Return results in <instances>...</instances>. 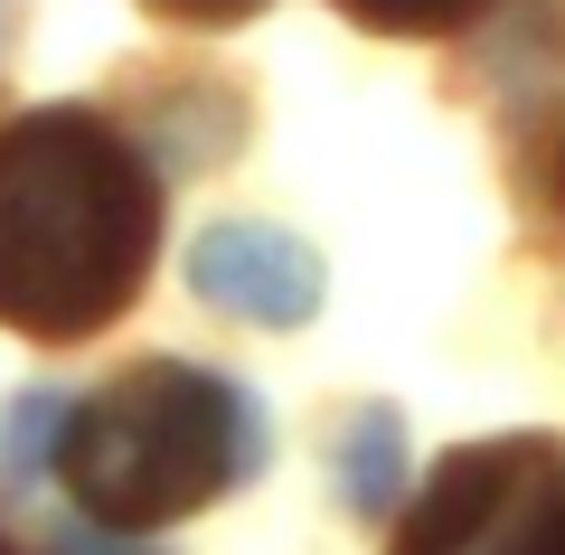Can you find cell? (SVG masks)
Returning a JSON list of instances; mask_svg holds the SVG:
<instances>
[{
  "label": "cell",
  "mask_w": 565,
  "mask_h": 555,
  "mask_svg": "<svg viewBox=\"0 0 565 555\" xmlns=\"http://www.w3.org/2000/svg\"><path fill=\"white\" fill-rule=\"evenodd\" d=\"M161 199L114 122L29 114L0 132V330L85 339L132 311L151 274Z\"/></svg>",
  "instance_id": "1"
},
{
  "label": "cell",
  "mask_w": 565,
  "mask_h": 555,
  "mask_svg": "<svg viewBox=\"0 0 565 555\" xmlns=\"http://www.w3.org/2000/svg\"><path fill=\"white\" fill-rule=\"evenodd\" d=\"M245 461H255L245 396L217 386L207 367H180V357L122 367L104 396H85L57 424V471L76 490V509L122 536L199 517Z\"/></svg>",
  "instance_id": "2"
},
{
  "label": "cell",
  "mask_w": 565,
  "mask_h": 555,
  "mask_svg": "<svg viewBox=\"0 0 565 555\" xmlns=\"http://www.w3.org/2000/svg\"><path fill=\"white\" fill-rule=\"evenodd\" d=\"M556 509H565V452L546 434H500L434 471V490L396 527V555H537Z\"/></svg>",
  "instance_id": "3"
},
{
  "label": "cell",
  "mask_w": 565,
  "mask_h": 555,
  "mask_svg": "<svg viewBox=\"0 0 565 555\" xmlns=\"http://www.w3.org/2000/svg\"><path fill=\"white\" fill-rule=\"evenodd\" d=\"M189 282H199L207 311L264 320V330H292V320L321 311V255H311L292 226H264V217L207 226L199 255H189Z\"/></svg>",
  "instance_id": "4"
},
{
  "label": "cell",
  "mask_w": 565,
  "mask_h": 555,
  "mask_svg": "<svg viewBox=\"0 0 565 555\" xmlns=\"http://www.w3.org/2000/svg\"><path fill=\"white\" fill-rule=\"evenodd\" d=\"M396 490H405V424L396 405H359V424L340 434V499L359 517H377L396 509Z\"/></svg>",
  "instance_id": "5"
},
{
  "label": "cell",
  "mask_w": 565,
  "mask_h": 555,
  "mask_svg": "<svg viewBox=\"0 0 565 555\" xmlns=\"http://www.w3.org/2000/svg\"><path fill=\"white\" fill-rule=\"evenodd\" d=\"M367 29H452V20H471L481 0H349Z\"/></svg>",
  "instance_id": "6"
},
{
  "label": "cell",
  "mask_w": 565,
  "mask_h": 555,
  "mask_svg": "<svg viewBox=\"0 0 565 555\" xmlns=\"http://www.w3.org/2000/svg\"><path fill=\"white\" fill-rule=\"evenodd\" d=\"M57 424H66L57 396H20V415H10V471H39V452H47Z\"/></svg>",
  "instance_id": "7"
},
{
  "label": "cell",
  "mask_w": 565,
  "mask_h": 555,
  "mask_svg": "<svg viewBox=\"0 0 565 555\" xmlns=\"http://www.w3.org/2000/svg\"><path fill=\"white\" fill-rule=\"evenodd\" d=\"M57 555H141V546H132L122 527H95V517H85V527H66V536H57Z\"/></svg>",
  "instance_id": "8"
},
{
  "label": "cell",
  "mask_w": 565,
  "mask_h": 555,
  "mask_svg": "<svg viewBox=\"0 0 565 555\" xmlns=\"http://www.w3.org/2000/svg\"><path fill=\"white\" fill-rule=\"evenodd\" d=\"M151 10H170V20H199V29H217V20H245V10H264V0H151Z\"/></svg>",
  "instance_id": "9"
},
{
  "label": "cell",
  "mask_w": 565,
  "mask_h": 555,
  "mask_svg": "<svg viewBox=\"0 0 565 555\" xmlns=\"http://www.w3.org/2000/svg\"><path fill=\"white\" fill-rule=\"evenodd\" d=\"M537 555H565V509H556V527H546V536H537Z\"/></svg>",
  "instance_id": "10"
},
{
  "label": "cell",
  "mask_w": 565,
  "mask_h": 555,
  "mask_svg": "<svg viewBox=\"0 0 565 555\" xmlns=\"http://www.w3.org/2000/svg\"><path fill=\"white\" fill-rule=\"evenodd\" d=\"M0 555H10V546H0Z\"/></svg>",
  "instance_id": "11"
}]
</instances>
